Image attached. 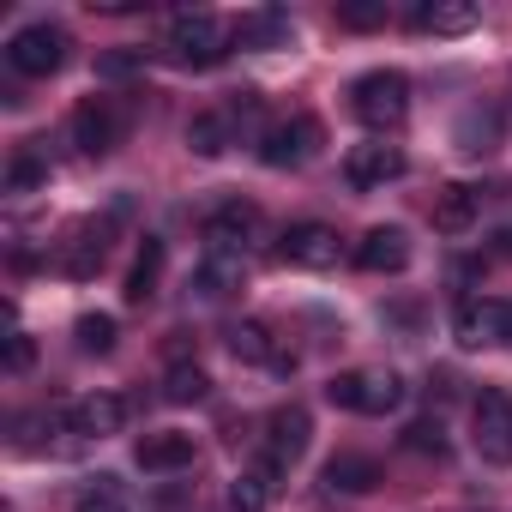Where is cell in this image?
I'll list each match as a JSON object with an SVG mask.
<instances>
[{
    "instance_id": "27",
    "label": "cell",
    "mask_w": 512,
    "mask_h": 512,
    "mask_svg": "<svg viewBox=\"0 0 512 512\" xmlns=\"http://www.w3.org/2000/svg\"><path fill=\"white\" fill-rule=\"evenodd\" d=\"M205 392H211V380H205L199 362H175V368L163 374V398H169V404H199Z\"/></svg>"
},
{
    "instance_id": "10",
    "label": "cell",
    "mask_w": 512,
    "mask_h": 512,
    "mask_svg": "<svg viewBox=\"0 0 512 512\" xmlns=\"http://www.w3.org/2000/svg\"><path fill=\"white\" fill-rule=\"evenodd\" d=\"M398 175H404V151L386 145V139H362V145H350V157H344V181H350L356 193L386 187V181H398Z\"/></svg>"
},
{
    "instance_id": "2",
    "label": "cell",
    "mask_w": 512,
    "mask_h": 512,
    "mask_svg": "<svg viewBox=\"0 0 512 512\" xmlns=\"http://www.w3.org/2000/svg\"><path fill=\"white\" fill-rule=\"evenodd\" d=\"M350 109H356L362 127L392 133V127L410 115V79L392 73V67H374V73H362V79L350 85Z\"/></svg>"
},
{
    "instance_id": "9",
    "label": "cell",
    "mask_w": 512,
    "mask_h": 512,
    "mask_svg": "<svg viewBox=\"0 0 512 512\" xmlns=\"http://www.w3.org/2000/svg\"><path fill=\"white\" fill-rule=\"evenodd\" d=\"M278 253L290 266H302V272H332L338 266V229L332 223H290Z\"/></svg>"
},
{
    "instance_id": "14",
    "label": "cell",
    "mask_w": 512,
    "mask_h": 512,
    "mask_svg": "<svg viewBox=\"0 0 512 512\" xmlns=\"http://www.w3.org/2000/svg\"><path fill=\"white\" fill-rule=\"evenodd\" d=\"M121 422H127V398H115V392H85L79 404H67V428L79 440H109V434H121Z\"/></svg>"
},
{
    "instance_id": "21",
    "label": "cell",
    "mask_w": 512,
    "mask_h": 512,
    "mask_svg": "<svg viewBox=\"0 0 512 512\" xmlns=\"http://www.w3.org/2000/svg\"><path fill=\"white\" fill-rule=\"evenodd\" d=\"M133 458H139V470H187L193 458H199V446H193V434H145L139 446H133Z\"/></svg>"
},
{
    "instance_id": "31",
    "label": "cell",
    "mask_w": 512,
    "mask_h": 512,
    "mask_svg": "<svg viewBox=\"0 0 512 512\" xmlns=\"http://www.w3.org/2000/svg\"><path fill=\"white\" fill-rule=\"evenodd\" d=\"M73 512H127V500H121L115 476H97V482L79 494V506H73Z\"/></svg>"
},
{
    "instance_id": "19",
    "label": "cell",
    "mask_w": 512,
    "mask_h": 512,
    "mask_svg": "<svg viewBox=\"0 0 512 512\" xmlns=\"http://www.w3.org/2000/svg\"><path fill=\"white\" fill-rule=\"evenodd\" d=\"M410 25L416 31H434V37H464V31L482 25V13L470 7V0H428V7L410 13Z\"/></svg>"
},
{
    "instance_id": "15",
    "label": "cell",
    "mask_w": 512,
    "mask_h": 512,
    "mask_svg": "<svg viewBox=\"0 0 512 512\" xmlns=\"http://www.w3.org/2000/svg\"><path fill=\"white\" fill-rule=\"evenodd\" d=\"M247 115H253V97H241L235 109H205V115L187 121V145L199 157H223L235 145V121H247Z\"/></svg>"
},
{
    "instance_id": "34",
    "label": "cell",
    "mask_w": 512,
    "mask_h": 512,
    "mask_svg": "<svg viewBox=\"0 0 512 512\" xmlns=\"http://www.w3.org/2000/svg\"><path fill=\"white\" fill-rule=\"evenodd\" d=\"M31 362H37V344H31L25 332H13V338H7V374H25Z\"/></svg>"
},
{
    "instance_id": "18",
    "label": "cell",
    "mask_w": 512,
    "mask_h": 512,
    "mask_svg": "<svg viewBox=\"0 0 512 512\" xmlns=\"http://www.w3.org/2000/svg\"><path fill=\"white\" fill-rule=\"evenodd\" d=\"M500 139H506V121H500V109H488V103H470V109L458 115V127H452V145H458L464 157H488V151H500Z\"/></svg>"
},
{
    "instance_id": "17",
    "label": "cell",
    "mask_w": 512,
    "mask_h": 512,
    "mask_svg": "<svg viewBox=\"0 0 512 512\" xmlns=\"http://www.w3.org/2000/svg\"><path fill=\"white\" fill-rule=\"evenodd\" d=\"M356 266L362 272H404L410 266V235L398 223H374L362 241H356Z\"/></svg>"
},
{
    "instance_id": "25",
    "label": "cell",
    "mask_w": 512,
    "mask_h": 512,
    "mask_svg": "<svg viewBox=\"0 0 512 512\" xmlns=\"http://www.w3.org/2000/svg\"><path fill=\"white\" fill-rule=\"evenodd\" d=\"M157 278H163V241H157V235H145V241H139V260H133V272H127V290H121V296H127L133 308H145V302L157 296Z\"/></svg>"
},
{
    "instance_id": "35",
    "label": "cell",
    "mask_w": 512,
    "mask_h": 512,
    "mask_svg": "<svg viewBox=\"0 0 512 512\" xmlns=\"http://www.w3.org/2000/svg\"><path fill=\"white\" fill-rule=\"evenodd\" d=\"M494 247H500V253H512V223H500V235H494Z\"/></svg>"
},
{
    "instance_id": "30",
    "label": "cell",
    "mask_w": 512,
    "mask_h": 512,
    "mask_svg": "<svg viewBox=\"0 0 512 512\" xmlns=\"http://www.w3.org/2000/svg\"><path fill=\"white\" fill-rule=\"evenodd\" d=\"M139 73H145V55H139V49H109V55H97V79H109V85L139 79Z\"/></svg>"
},
{
    "instance_id": "16",
    "label": "cell",
    "mask_w": 512,
    "mask_h": 512,
    "mask_svg": "<svg viewBox=\"0 0 512 512\" xmlns=\"http://www.w3.org/2000/svg\"><path fill=\"white\" fill-rule=\"evenodd\" d=\"M229 31H235V49H290L296 43V25H290L284 7H253Z\"/></svg>"
},
{
    "instance_id": "28",
    "label": "cell",
    "mask_w": 512,
    "mask_h": 512,
    "mask_svg": "<svg viewBox=\"0 0 512 512\" xmlns=\"http://www.w3.org/2000/svg\"><path fill=\"white\" fill-rule=\"evenodd\" d=\"M43 187H49V163L37 151H19L7 163V193H43Z\"/></svg>"
},
{
    "instance_id": "7",
    "label": "cell",
    "mask_w": 512,
    "mask_h": 512,
    "mask_svg": "<svg viewBox=\"0 0 512 512\" xmlns=\"http://www.w3.org/2000/svg\"><path fill=\"white\" fill-rule=\"evenodd\" d=\"M470 428H476L470 440H476L482 464L506 470V464H512V398H506V392H482L476 410H470Z\"/></svg>"
},
{
    "instance_id": "3",
    "label": "cell",
    "mask_w": 512,
    "mask_h": 512,
    "mask_svg": "<svg viewBox=\"0 0 512 512\" xmlns=\"http://www.w3.org/2000/svg\"><path fill=\"white\" fill-rule=\"evenodd\" d=\"M326 398L338 410H356V416H386V410L404 404V380L392 368H350V374L326 380Z\"/></svg>"
},
{
    "instance_id": "8",
    "label": "cell",
    "mask_w": 512,
    "mask_h": 512,
    "mask_svg": "<svg viewBox=\"0 0 512 512\" xmlns=\"http://www.w3.org/2000/svg\"><path fill=\"white\" fill-rule=\"evenodd\" d=\"M452 338L464 350H488V344H512V302L500 296H482V302H464L452 314Z\"/></svg>"
},
{
    "instance_id": "5",
    "label": "cell",
    "mask_w": 512,
    "mask_h": 512,
    "mask_svg": "<svg viewBox=\"0 0 512 512\" xmlns=\"http://www.w3.org/2000/svg\"><path fill=\"white\" fill-rule=\"evenodd\" d=\"M320 145H326V127L314 115H290V121H272L260 133V163L266 169H302Z\"/></svg>"
},
{
    "instance_id": "6",
    "label": "cell",
    "mask_w": 512,
    "mask_h": 512,
    "mask_svg": "<svg viewBox=\"0 0 512 512\" xmlns=\"http://www.w3.org/2000/svg\"><path fill=\"white\" fill-rule=\"evenodd\" d=\"M7 61H13V73H25V79H49V73L67 67V31H61V25H25V31H13Z\"/></svg>"
},
{
    "instance_id": "24",
    "label": "cell",
    "mask_w": 512,
    "mask_h": 512,
    "mask_svg": "<svg viewBox=\"0 0 512 512\" xmlns=\"http://www.w3.org/2000/svg\"><path fill=\"white\" fill-rule=\"evenodd\" d=\"M476 211H482V193L464 187V181H452V187H440V199H434V229H440V235H464V229L476 223Z\"/></svg>"
},
{
    "instance_id": "29",
    "label": "cell",
    "mask_w": 512,
    "mask_h": 512,
    "mask_svg": "<svg viewBox=\"0 0 512 512\" xmlns=\"http://www.w3.org/2000/svg\"><path fill=\"white\" fill-rule=\"evenodd\" d=\"M73 338H79L85 356H109V350H115V314H79Z\"/></svg>"
},
{
    "instance_id": "13",
    "label": "cell",
    "mask_w": 512,
    "mask_h": 512,
    "mask_svg": "<svg viewBox=\"0 0 512 512\" xmlns=\"http://www.w3.org/2000/svg\"><path fill=\"white\" fill-rule=\"evenodd\" d=\"M109 235H115V217H85L73 229V241L61 247V272L67 278H97V266L109 260Z\"/></svg>"
},
{
    "instance_id": "20",
    "label": "cell",
    "mask_w": 512,
    "mask_h": 512,
    "mask_svg": "<svg viewBox=\"0 0 512 512\" xmlns=\"http://www.w3.org/2000/svg\"><path fill=\"white\" fill-rule=\"evenodd\" d=\"M223 338H229V356H235V362H272V368H284V374L296 368V356L272 350V332H266L260 320H235Z\"/></svg>"
},
{
    "instance_id": "26",
    "label": "cell",
    "mask_w": 512,
    "mask_h": 512,
    "mask_svg": "<svg viewBox=\"0 0 512 512\" xmlns=\"http://www.w3.org/2000/svg\"><path fill=\"white\" fill-rule=\"evenodd\" d=\"M272 488H278V482H272L260 464L241 470V476L229 482V512H266V506H272Z\"/></svg>"
},
{
    "instance_id": "1",
    "label": "cell",
    "mask_w": 512,
    "mask_h": 512,
    "mask_svg": "<svg viewBox=\"0 0 512 512\" xmlns=\"http://www.w3.org/2000/svg\"><path fill=\"white\" fill-rule=\"evenodd\" d=\"M163 49H169L175 67H217V61L235 49V31H229L217 13H175Z\"/></svg>"
},
{
    "instance_id": "22",
    "label": "cell",
    "mask_w": 512,
    "mask_h": 512,
    "mask_svg": "<svg viewBox=\"0 0 512 512\" xmlns=\"http://www.w3.org/2000/svg\"><path fill=\"white\" fill-rule=\"evenodd\" d=\"M386 476H380V464L368 458V452H338V458H326V488L332 494H374Z\"/></svg>"
},
{
    "instance_id": "4",
    "label": "cell",
    "mask_w": 512,
    "mask_h": 512,
    "mask_svg": "<svg viewBox=\"0 0 512 512\" xmlns=\"http://www.w3.org/2000/svg\"><path fill=\"white\" fill-rule=\"evenodd\" d=\"M308 440H314V416L302 410V404H284V410H272L266 416V434H260V470L278 482V476H290L296 470V458L308 452Z\"/></svg>"
},
{
    "instance_id": "11",
    "label": "cell",
    "mask_w": 512,
    "mask_h": 512,
    "mask_svg": "<svg viewBox=\"0 0 512 512\" xmlns=\"http://www.w3.org/2000/svg\"><path fill=\"white\" fill-rule=\"evenodd\" d=\"M67 127H73V145H79L85 157H109V151L121 145V115L109 109V97H85Z\"/></svg>"
},
{
    "instance_id": "33",
    "label": "cell",
    "mask_w": 512,
    "mask_h": 512,
    "mask_svg": "<svg viewBox=\"0 0 512 512\" xmlns=\"http://www.w3.org/2000/svg\"><path fill=\"white\" fill-rule=\"evenodd\" d=\"M338 25H350V31H374V25H386V7H362V0H356V7L338 13Z\"/></svg>"
},
{
    "instance_id": "12",
    "label": "cell",
    "mask_w": 512,
    "mask_h": 512,
    "mask_svg": "<svg viewBox=\"0 0 512 512\" xmlns=\"http://www.w3.org/2000/svg\"><path fill=\"white\" fill-rule=\"evenodd\" d=\"M253 235H260V205L247 199H229L205 217V253H241Z\"/></svg>"
},
{
    "instance_id": "23",
    "label": "cell",
    "mask_w": 512,
    "mask_h": 512,
    "mask_svg": "<svg viewBox=\"0 0 512 512\" xmlns=\"http://www.w3.org/2000/svg\"><path fill=\"white\" fill-rule=\"evenodd\" d=\"M241 278H247L241 253H205L199 272H193V290H199L205 302H223V296H235V290H241Z\"/></svg>"
},
{
    "instance_id": "32",
    "label": "cell",
    "mask_w": 512,
    "mask_h": 512,
    "mask_svg": "<svg viewBox=\"0 0 512 512\" xmlns=\"http://www.w3.org/2000/svg\"><path fill=\"white\" fill-rule=\"evenodd\" d=\"M404 446H410V452H434V458H440V452H446V428H440V416L410 422V428H404Z\"/></svg>"
}]
</instances>
